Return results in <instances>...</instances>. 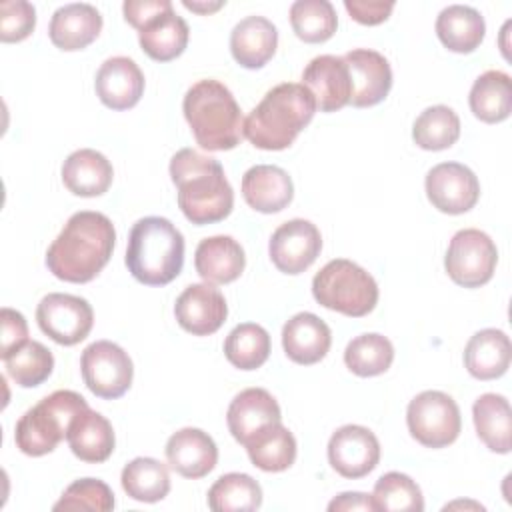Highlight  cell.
Listing matches in <instances>:
<instances>
[{
    "instance_id": "obj_23",
    "label": "cell",
    "mask_w": 512,
    "mask_h": 512,
    "mask_svg": "<svg viewBox=\"0 0 512 512\" xmlns=\"http://www.w3.org/2000/svg\"><path fill=\"white\" fill-rule=\"evenodd\" d=\"M282 412L276 398L264 388H246L234 396L228 406L226 422L236 442L242 446L260 428L272 422H280Z\"/></svg>"
},
{
    "instance_id": "obj_16",
    "label": "cell",
    "mask_w": 512,
    "mask_h": 512,
    "mask_svg": "<svg viewBox=\"0 0 512 512\" xmlns=\"http://www.w3.org/2000/svg\"><path fill=\"white\" fill-rule=\"evenodd\" d=\"M342 58L350 72V104L356 108L380 104L392 88L390 62L380 52L370 48H354Z\"/></svg>"
},
{
    "instance_id": "obj_14",
    "label": "cell",
    "mask_w": 512,
    "mask_h": 512,
    "mask_svg": "<svg viewBox=\"0 0 512 512\" xmlns=\"http://www.w3.org/2000/svg\"><path fill=\"white\" fill-rule=\"evenodd\" d=\"M328 462L344 478H362L378 466L380 442L366 426H340L328 440Z\"/></svg>"
},
{
    "instance_id": "obj_25",
    "label": "cell",
    "mask_w": 512,
    "mask_h": 512,
    "mask_svg": "<svg viewBox=\"0 0 512 512\" xmlns=\"http://www.w3.org/2000/svg\"><path fill=\"white\" fill-rule=\"evenodd\" d=\"M278 30L264 16H246L230 32V52L234 60L248 68H262L276 52Z\"/></svg>"
},
{
    "instance_id": "obj_42",
    "label": "cell",
    "mask_w": 512,
    "mask_h": 512,
    "mask_svg": "<svg viewBox=\"0 0 512 512\" xmlns=\"http://www.w3.org/2000/svg\"><path fill=\"white\" fill-rule=\"evenodd\" d=\"M52 508L110 512L114 508V494L110 486L98 478H80L62 492L60 500Z\"/></svg>"
},
{
    "instance_id": "obj_27",
    "label": "cell",
    "mask_w": 512,
    "mask_h": 512,
    "mask_svg": "<svg viewBox=\"0 0 512 512\" xmlns=\"http://www.w3.org/2000/svg\"><path fill=\"white\" fill-rule=\"evenodd\" d=\"M112 178L114 170L110 160L92 148L72 152L62 164V182L76 196H100L110 188Z\"/></svg>"
},
{
    "instance_id": "obj_9",
    "label": "cell",
    "mask_w": 512,
    "mask_h": 512,
    "mask_svg": "<svg viewBox=\"0 0 512 512\" xmlns=\"http://www.w3.org/2000/svg\"><path fill=\"white\" fill-rule=\"evenodd\" d=\"M498 250L494 240L478 228L458 230L446 250L444 268L452 282L464 288H480L494 276Z\"/></svg>"
},
{
    "instance_id": "obj_41",
    "label": "cell",
    "mask_w": 512,
    "mask_h": 512,
    "mask_svg": "<svg viewBox=\"0 0 512 512\" xmlns=\"http://www.w3.org/2000/svg\"><path fill=\"white\" fill-rule=\"evenodd\" d=\"M372 502L384 512H422L424 496L420 486L402 472H386L374 484Z\"/></svg>"
},
{
    "instance_id": "obj_28",
    "label": "cell",
    "mask_w": 512,
    "mask_h": 512,
    "mask_svg": "<svg viewBox=\"0 0 512 512\" xmlns=\"http://www.w3.org/2000/svg\"><path fill=\"white\" fill-rule=\"evenodd\" d=\"M66 440L76 458L90 464H100L114 452V430L106 416L96 410H82L70 424Z\"/></svg>"
},
{
    "instance_id": "obj_4",
    "label": "cell",
    "mask_w": 512,
    "mask_h": 512,
    "mask_svg": "<svg viewBox=\"0 0 512 512\" xmlns=\"http://www.w3.org/2000/svg\"><path fill=\"white\" fill-rule=\"evenodd\" d=\"M182 112L194 140L208 152L232 150L242 140V112L232 92L218 80L194 82L182 100Z\"/></svg>"
},
{
    "instance_id": "obj_48",
    "label": "cell",
    "mask_w": 512,
    "mask_h": 512,
    "mask_svg": "<svg viewBox=\"0 0 512 512\" xmlns=\"http://www.w3.org/2000/svg\"><path fill=\"white\" fill-rule=\"evenodd\" d=\"M188 10H192V12H200V14H208V12H214V10H218V8H222L224 6V2H190V0H184L182 2Z\"/></svg>"
},
{
    "instance_id": "obj_22",
    "label": "cell",
    "mask_w": 512,
    "mask_h": 512,
    "mask_svg": "<svg viewBox=\"0 0 512 512\" xmlns=\"http://www.w3.org/2000/svg\"><path fill=\"white\" fill-rule=\"evenodd\" d=\"M102 30V14L96 6L86 2H72L60 6L48 26L52 44L60 50L72 52L92 44Z\"/></svg>"
},
{
    "instance_id": "obj_13",
    "label": "cell",
    "mask_w": 512,
    "mask_h": 512,
    "mask_svg": "<svg viewBox=\"0 0 512 512\" xmlns=\"http://www.w3.org/2000/svg\"><path fill=\"white\" fill-rule=\"evenodd\" d=\"M322 250V236L316 224L294 218L280 224L268 244L272 264L284 274H300L314 264Z\"/></svg>"
},
{
    "instance_id": "obj_7",
    "label": "cell",
    "mask_w": 512,
    "mask_h": 512,
    "mask_svg": "<svg viewBox=\"0 0 512 512\" xmlns=\"http://www.w3.org/2000/svg\"><path fill=\"white\" fill-rule=\"evenodd\" d=\"M312 296L328 310L350 318L366 316L378 302V284L370 272L346 258H334L312 278Z\"/></svg>"
},
{
    "instance_id": "obj_21",
    "label": "cell",
    "mask_w": 512,
    "mask_h": 512,
    "mask_svg": "<svg viewBox=\"0 0 512 512\" xmlns=\"http://www.w3.org/2000/svg\"><path fill=\"white\" fill-rule=\"evenodd\" d=\"M332 344V332L324 320L312 312L294 314L282 328V348L286 356L302 366L320 362Z\"/></svg>"
},
{
    "instance_id": "obj_47",
    "label": "cell",
    "mask_w": 512,
    "mask_h": 512,
    "mask_svg": "<svg viewBox=\"0 0 512 512\" xmlns=\"http://www.w3.org/2000/svg\"><path fill=\"white\" fill-rule=\"evenodd\" d=\"M330 512H350V510H376L372 496L364 494V492H342L338 494L330 504H328Z\"/></svg>"
},
{
    "instance_id": "obj_1",
    "label": "cell",
    "mask_w": 512,
    "mask_h": 512,
    "mask_svg": "<svg viewBox=\"0 0 512 512\" xmlns=\"http://www.w3.org/2000/svg\"><path fill=\"white\" fill-rule=\"evenodd\" d=\"M116 244L112 220L102 212L82 210L68 218L46 250L48 270L72 284H84L108 264Z\"/></svg>"
},
{
    "instance_id": "obj_19",
    "label": "cell",
    "mask_w": 512,
    "mask_h": 512,
    "mask_svg": "<svg viewBox=\"0 0 512 512\" xmlns=\"http://www.w3.org/2000/svg\"><path fill=\"white\" fill-rule=\"evenodd\" d=\"M166 460L184 478H204L218 462V448L204 430L182 428L166 442Z\"/></svg>"
},
{
    "instance_id": "obj_30",
    "label": "cell",
    "mask_w": 512,
    "mask_h": 512,
    "mask_svg": "<svg viewBox=\"0 0 512 512\" xmlns=\"http://www.w3.org/2000/svg\"><path fill=\"white\" fill-rule=\"evenodd\" d=\"M250 462L264 472L288 470L296 460V438L280 422L266 424L244 444Z\"/></svg>"
},
{
    "instance_id": "obj_24",
    "label": "cell",
    "mask_w": 512,
    "mask_h": 512,
    "mask_svg": "<svg viewBox=\"0 0 512 512\" xmlns=\"http://www.w3.org/2000/svg\"><path fill=\"white\" fill-rule=\"evenodd\" d=\"M194 266L202 280L210 284L234 282L246 266L244 248L232 236H210L200 240L194 252Z\"/></svg>"
},
{
    "instance_id": "obj_33",
    "label": "cell",
    "mask_w": 512,
    "mask_h": 512,
    "mask_svg": "<svg viewBox=\"0 0 512 512\" xmlns=\"http://www.w3.org/2000/svg\"><path fill=\"white\" fill-rule=\"evenodd\" d=\"M468 102L472 114L486 124L506 120L512 112L510 76L502 70H486L474 80Z\"/></svg>"
},
{
    "instance_id": "obj_5",
    "label": "cell",
    "mask_w": 512,
    "mask_h": 512,
    "mask_svg": "<svg viewBox=\"0 0 512 512\" xmlns=\"http://www.w3.org/2000/svg\"><path fill=\"white\" fill-rule=\"evenodd\" d=\"M126 266L140 284H170L184 266L182 232L168 218H140L128 234Z\"/></svg>"
},
{
    "instance_id": "obj_45",
    "label": "cell",
    "mask_w": 512,
    "mask_h": 512,
    "mask_svg": "<svg viewBox=\"0 0 512 512\" xmlns=\"http://www.w3.org/2000/svg\"><path fill=\"white\" fill-rule=\"evenodd\" d=\"M172 8L170 0H126L122 4L124 20L140 30L146 22H150L160 12H166Z\"/></svg>"
},
{
    "instance_id": "obj_17",
    "label": "cell",
    "mask_w": 512,
    "mask_h": 512,
    "mask_svg": "<svg viewBox=\"0 0 512 512\" xmlns=\"http://www.w3.org/2000/svg\"><path fill=\"white\" fill-rule=\"evenodd\" d=\"M302 84L312 92L320 112H336L350 104V72L342 56L322 54L308 62L302 72Z\"/></svg>"
},
{
    "instance_id": "obj_35",
    "label": "cell",
    "mask_w": 512,
    "mask_h": 512,
    "mask_svg": "<svg viewBox=\"0 0 512 512\" xmlns=\"http://www.w3.org/2000/svg\"><path fill=\"white\" fill-rule=\"evenodd\" d=\"M262 504L260 484L242 472L220 476L208 490V506L214 512H252Z\"/></svg>"
},
{
    "instance_id": "obj_2",
    "label": "cell",
    "mask_w": 512,
    "mask_h": 512,
    "mask_svg": "<svg viewBox=\"0 0 512 512\" xmlns=\"http://www.w3.org/2000/svg\"><path fill=\"white\" fill-rule=\"evenodd\" d=\"M170 178L178 188V206L192 224H214L232 212L234 190L216 158L182 148L170 160Z\"/></svg>"
},
{
    "instance_id": "obj_11",
    "label": "cell",
    "mask_w": 512,
    "mask_h": 512,
    "mask_svg": "<svg viewBox=\"0 0 512 512\" xmlns=\"http://www.w3.org/2000/svg\"><path fill=\"white\" fill-rule=\"evenodd\" d=\"M36 322L56 344L74 346L90 334L94 310L88 300L80 296L52 292L38 302Z\"/></svg>"
},
{
    "instance_id": "obj_34",
    "label": "cell",
    "mask_w": 512,
    "mask_h": 512,
    "mask_svg": "<svg viewBox=\"0 0 512 512\" xmlns=\"http://www.w3.org/2000/svg\"><path fill=\"white\" fill-rule=\"evenodd\" d=\"M120 482L124 492L138 502H160L170 492V474L166 464L148 456L130 460L122 468Z\"/></svg>"
},
{
    "instance_id": "obj_8",
    "label": "cell",
    "mask_w": 512,
    "mask_h": 512,
    "mask_svg": "<svg viewBox=\"0 0 512 512\" xmlns=\"http://www.w3.org/2000/svg\"><path fill=\"white\" fill-rule=\"evenodd\" d=\"M406 424L410 436L426 448H444L462 430L458 404L440 390H424L414 396L406 408Z\"/></svg>"
},
{
    "instance_id": "obj_40",
    "label": "cell",
    "mask_w": 512,
    "mask_h": 512,
    "mask_svg": "<svg viewBox=\"0 0 512 512\" xmlns=\"http://www.w3.org/2000/svg\"><path fill=\"white\" fill-rule=\"evenodd\" d=\"M2 360L8 376L22 388L40 386L54 370L52 352L36 340H26Z\"/></svg>"
},
{
    "instance_id": "obj_18",
    "label": "cell",
    "mask_w": 512,
    "mask_h": 512,
    "mask_svg": "<svg viewBox=\"0 0 512 512\" xmlns=\"http://www.w3.org/2000/svg\"><path fill=\"white\" fill-rule=\"evenodd\" d=\"M94 88L104 106L112 110H128L142 98L144 74L132 58L112 56L100 64Z\"/></svg>"
},
{
    "instance_id": "obj_3",
    "label": "cell",
    "mask_w": 512,
    "mask_h": 512,
    "mask_svg": "<svg viewBox=\"0 0 512 512\" xmlns=\"http://www.w3.org/2000/svg\"><path fill=\"white\" fill-rule=\"evenodd\" d=\"M314 112L316 100L304 84L282 82L252 108L242 134L260 150H284L310 124Z\"/></svg>"
},
{
    "instance_id": "obj_36",
    "label": "cell",
    "mask_w": 512,
    "mask_h": 512,
    "mask_svg": "<svg viewBox=\"0 0 512 512\" xmlns=\"http://www.w3.org/2000/svg\"><path fill=\"white\" fill-rule=\"evenodd\" d=\"M224 356L240 370H256L270 356V334L254 322L238 324L224 340Z\"/></svg>"
},
{
    "instance_id": "obj_39",
    "label": "cell",
    "mask_w": 512,
    "mask_h": 512,
    "mask_svg": "<svg viewBox=\"0 0 512 512\" xmlns=\"http://www.w3.org/2000/svg\"><path fill=\"white\" fill-rule=\"evenodd\" d=\"M290 24L308 44L326 42L338 28V16L328 0H296L290 6Z\"/></svg>"
},
{
    "instance_id": "obj_26",
    "label": "cell",
    "mask_w": 512,
    "mask_h": 512,
    "mask_svg": "<svg viewBox=\"0 0 512 512\" xmlns=\"http://www.w3.org/2000/svg\"><path fill=\"white\" fill-rule=\"evenodd\" d=\"M512 360V344L498 328L478 330L464 348V366L478 380H494L506 374Z\"/></svg>"
},
{
    "instance_id": "obj_10",
    "label": "cell",
    "mask_w": 512,
    "mask_h": 512,
    "mask_svg": "<svg viewBox=\"0 0 512 512\" xmlns=\"http://www.w3.org/2000/svg\"><path fill=\"white\" fill-rule=\"evenodd\" d=\"M80 372L88 390L104 400L124 396L132 384L134 366L124 348L110 340H96L84 348Z\"/></svg>"
},
{
    "instance_id": "obj_37",
    "label": "cell",
    "mask_w": 512,
    "mask_h": 512,
    "mask_svg": "<svg viewBox=\"0 0 512 512\" xmlns=\"http://www.w3.org/2000/svg\"><path fill=\"white\" fill-rule=\"evenodd\" d=\"M394 360L392 342L376 332L352 338L344 350L346 368L362 378L384 374Z\"/></svg>"
},
{
    "instance_id": "obj_32",
    "label": "cell",
    "mask_w": 512,
    "mask_h": 512,
    "mask_svg": "<svg viewBox=\"0 0 512 512\" xmlns=\"http://www.w3.org/2000/svg\"><path fill=\"white\" fill-rule=\"evenodd\" d=\"M188 24L174 8L160 12L138 30L142 50L158 62H170L180 56L188 44Z\"/></svg>"
},
{
    "instance_id": "obj_43",
    "label": "cell",
    "mask_w": 512,
    "mask_h": 512,
    "mask_svg": "<svg viewBox=\"0 0 512 512\" xmlns=\"http://www.w3.org/2000/svg\"><path fill=\"white\" fill-rule=\"evenodd\" d=\"M36 26V8L26 0H10L0 4V40L20 42L32 34Z\"/></svg>"
},
{
    "instance_id": "obj_31",
    "label": "cell",
    "mask_w": 512,
    "mask_h": 512,
    "mask_svg": "<svg viewBox=\"0 0 512 512\" xmlns=\"http://www.w3.org/2000/svg\"><path fill=\"white\" fill-rule=\"evenodd\" d=\"M472 418L478 438L488 450L508 454L512 448V410L502 394H482L472 406Z\"/></svg>"
},
{
    "instance_id": "obj_46",
    "label": "cell",
    "mask_w": 512,
    "mask_h": 512,
    "mask_svg": "<svg viewBox=\"0 0 512 512\" xmlns=\"http://www.w3.org/2000/svg\"><path fill=\"white\" fill-rule=\"evenodd\" d=\"M344 8L348 10V14L360 22V24H368V26H374V24H380L384 22L392 8H394V2H376V0H344Z\"/></svg>"
},
{
    "instance_id": "obj_12",
    "label": "cell",
    "mask_w": 512,
    "mask_h": 512,
    "mask_svg": "<svg viewBox=\"0 0 512 512\" xmlns=\"http://www.w3.org/2000/svg\"><path fill=\"white\" fill-rule=\"evenodd\" d=\"M426 196L444 214H464L480 198L476 174L460 162H440L426 174Z\"/></svg>"
},
{
    "instance_id": "obj_15",
    "label": "cell",
    "mask_w": 512,
    "mask_h": 512,
    "mask_svg": "<svg viewBox=\"0 0 512 512\" xmlns=\"http://www.w3.org/2000/svg\"><path fill=\"white\" fill-rule=\"evenodd\" d=\"M178 324L194 336H210L226 322L228 304L218 288L210 282L190 284L174 304Z\"/></svg>"
},
{
    "instance_id": "obj_6",
    "label": "cell",
    "mask_w": 512,
    "mask_h": 512,
    "mask_svg": "<svg viewBox=\"0 0 512 512\" xmlns=\"http://www.w3.org/2000/svg\"><path fill=\"white\" fill-rule=\"evenodd\" d=\"M90 408L74 390H56L26 410L16 422L14 442L26 456L52 452L68 434L72 420Z\"/></svg>"
},
{
    "instance_id": "obj_44",
    "label": "cell",
    "mask_w": 512,
    "mask_h": 512,
    "mask_svg": "<svg viewBox=\"0 0 512 512\" xmlns=\"http://www.w3.org/2000/svg\"><path fill=\"white\" fill-rule=\"evenodd\" d=\"M0 322H2L0 356L6 358L12 350H16L28 340V324L18 310L6 308V306L0 310Z\"/></svg>"
},
{
    "instance_id": "obj_20",
    "label": "cell",
    "mask_w": 512,
    "mask_h": 512,
    "mask_svg": "<svg viewBox=\"0 0 512 512\" xmlns=\"http://www.w3.org/2000/svg\"><path fill=\"white\" fill-rule=\"evenodd\" d=\"M242 196L262 214L284 210L294 198V184L286 170L274 164H256L242 176Z\"/></svg>"
},
{
    "instance_id": "obj_38",
    "label": "cell",
    "mask_w": 512,
    "mask_h": 512,
    "mask_svg": "<svg viewBox=\"0 0 512 512\" xmlns=\"http://www.w3.org/2000/svg\"><path fill=\"white\" fill-rule=\"evenodd\" d=\"M412 138L424 150H446L460 138V118L450 106H430L414 120Z\"/></svg>"
},
{
    "instance_id": "obj_29",
    "label": "cell",
    "mask_w": 512,
    "mask_h": 512,
    "mask_svg": "<svg viewBox=\"0 0 512 512\" xmlns=\"http://www.w3.org/2000/svg\"><path fill=\"white\" fill-rule=\"evenodd\" d=\"M436 34L440 42L458 54L474 52L486 34L484 16L466 4H450L436 18Z\"/></svg>"
}]
</instances>
